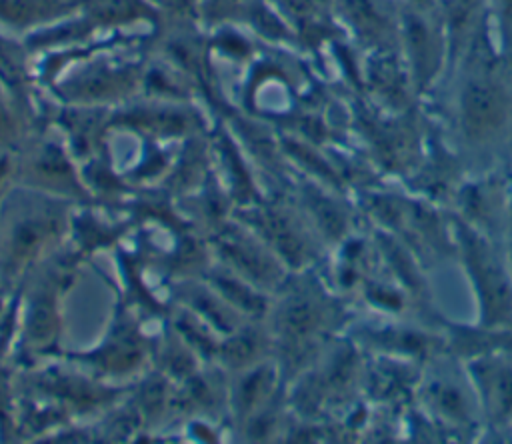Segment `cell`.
<instances>
[{
    "label": "cell",
    "mask_w": 512,
    "mask_h": 444,
    "mask_svg": "<svg viewBox=\"0 0 512 444\" xmlns=\"http://www.w3.org/2000/svg\"><path fill=\"white\" fill-rule=\"evenodd\" d=\"M486 404L498 416H512V370L504 366L488 368L482 380Z\"/></svg>",
    "instance_id": "3"
},
{
    "label": "cell",
    "mask_w": 512,
    "mask_h": 444,
    "mask_svg": "<svg viewBox=\"0 0 512 444\" xmlns=\"http://www.w3.org/2000/svg\"><path fill=\"white\" fill-rule=\"evenodd\" d=\"M508 114V96L504 88L490 78H472L466 82L460 98V116L466 136L484 140L502 128Z\"/></svg>",
    "instance_id": "2"
},
{
    "label": "cell",
    "mask_w": 512,
    "mask_h": 444,
    "mask_svg": "<svg viewBox=\"0 0 512 444\" xmlns=\"http://www.w3.org/2000/svg\"><path fill=\"white\" fill-rule=\"evenodd\" d=\"M500 2V22H502V34L506 40L508 54L512 56V0H498Z\"/></svg>",
    "instance_id": "5"
},
{
    "label": "cell",
    "mask_w": 512,
    "mask_h": 444,
    "mask_svg": "<svg viewBox=\"0 0 512 444\" xmlns=\"http://www.w3.org/2000/svg\"><path fill=\"white\" fill-rule=\"evenodd\" d=\"M464 258L476 284L486 324H504L512 320V286L494 260L490 248L472 234L464 238Z\"/></svg>",
    "instance_id": "1"
},
{
    "label": "cell",
    "mask_w": 512,
    "mask_h": 444,
    "mask_svg": "<svg viewBox=\"0 0 512 444\" xmlns=\"http://www.w3.org/2000/svg\"><path fill=\"white\" fill-rule=\"evenodd\" d=\"M476 4L478 0H448V28L454 40H458L466 32L474 16Z\"/></svg>",
    "instance_id": "4"
}]
</instances>
